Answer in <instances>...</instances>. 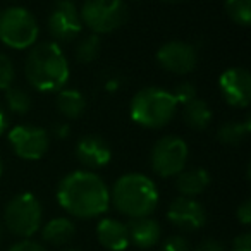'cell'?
I'll list each match as a JSON object with an SVG mask.
<instances>
[{
  "label": "cell",
  "mask_w": 251,
  "mask_h": 251,
  "mask_svg": "<svg viewBox=\"0 0 251 251\" xmlns=\"http://www.w3.org/2000/svg\"><path fill=\"white\" fill-rule=\"evenodd\" d=\"M57 201L69 215L95 219L110 206V189L95 172L74 171L59 182Z\"/></svg>",
  "instance_id": "6da1fadb"
},
{
  "label": "cell",
  "mask_w": 251,
  "mask_h": 251,
  "mask_svg": "<svg viewBox=\"0 0 251 251\" xmlns=\"http://www.w3.org/2000/svg\"><path fill=\"white\" fill-rule=\"evenodd\" d=\"M25 74L35 90L59 91L69 79V62L55 42H42L29 50Z\"/></svg>",
  "instance_id": "7a4b0ae2"
},
{
  "label": "cell",
  "mask_w": 251,
  "mask_h": 251,
  "mask_svg": "<svg viewBox=\"0 0 251 251\" xmlns=\"http://www.w3.org/2000/svg\"><path fill=\"white\" fill-rule=\"evenodd\" d=\"M110 203L119 213L129 219L150 217L158 205V189L148 176L131 172L115 181Z\"/></svg>",
  "instance_id": "3957f363"
},
{
  "label": "cell",
  "mask_w": 251,
  "mask_h": 251,
  "mask_svg": "<svg viewBox=\"0 0 251 251\" xmlns=\"http://www.w3.org/2000/svg\"><path fill=\"white\" fill-rule=\"evenodd\" d=\"M177 112L174 95L162 88H145L131 100L129 115L138 126L147 129H160L172 121Z\"/></svg>",
  "instance_id": "277c9868"
},
{
  "label": "cell",
  "mask_w": 251,
  "mask_h": 251,
  "mask_svg": "<svg viewBox=\"0 0 251 251\" xmlns=\"http://www.w3.org/2000/svg\"><path fill=\"white\" fill-rule=\"evenodd\" d=\"M42 203L31 193L16 195L4 210L5 227L14 236L23 237V239H29L31 236H35L42 227Z\"/></svg>",
  "instance_id": "5b68a950"
},
{
  "label": "cell",
  "mask_w": 251,
  "mask_h": 251,
  "mask_svg": "<svg viewBox=\"0 0 251 251\" xmlns=\"http://www.w3.org/2000/svg\"><path fill=\"white\" fill-rule=\"evenodd\" d=\"M38 35V23L28 9L9 7L0 12V42L9 49H29L35 45Z\"/></svg>",
  "instance_id": "8992f818"
},
{
  "label": "cell",
  "mask_w": 251,
  "mask_h": 251,
  "mask_svg": "<svg viewBox=\"0 0 251 251\" xmlns=\"http://www.w3.org/2000/svg\"><path fill=\"white\" fill-rule=\"evenodd\" d=\"M79 18L95 35H108L115 31L129 18L124 0H86L79 11Z\"/></svg>",
  "instance_id": "52a82bcc"
},
{
  "label": "cell",
  "mask_w": 251,
  "mask_h": 251,
  "mask_svg": "<svg viewBox=\"0 0 251 251\" xmlns=\"http://www.w3.org/2000/svg\"><path fill=\"white\" fill-rule=\"evenodd\" d=\"M188 145L179 136H164L153 145L150 155L151 169L160 177H176L181 174L188 162Z\"/></svg>",
  "instance_id": "ba28073f"
},
{
  "label": "cell",
  "mask_w": 251,
  "mask_h": 251,
  "mask_svg": "<svg viewBox=\"0 0 251 251\" xmlns=\"http://www.w3.org/2000/svg\"><path fill=\"white\" fill-rule=\"evenodd\" d=\"M49 33L55 43H71L81 35L83 23L73 0H55L49 14Z\"/></svg>",
  "instance_id": "9c48e42d"
},
{
  "label": "cell",
  "mask_w": 251,
  "mask_h": 251,
  "mask_svg": "<svg viewBox=\"0 0 251 251\" xmlns=\"http://www.w3.org/2000/svg\"><path fill=\"white\" fill-rule=\"evenodd\" d=\"M9 145L23 160H40L49 150L50 138L38 126H16L9 133Z\"/></svg>",
  "instance_id": "30bf717a"
},
{
  "label": "cell",
  "mask_w": 251,
  "mask_h": 251,
  "mask_svg": "<svg viewBox=\"0 0 251 251\" xmlns=\"http://www.w3.org/2000/svg\"><path fill=\"white\" fill-rule=\"evenodd\" d=\"M157 60L164 71L182 76V74H189L195 69L196 62H198V55L189 43L181 42V40H172L158 49Z\"/></svg>",
  "instance_id": "8fae6325"
},
{
  "label": "cell",
  "mask_w": 251,
  "mask_h": 251,
  "mask_svg": "<svg viewBox=\"0 0 251 251\" xmlns=\"http://www.w3.org/2000/svg\"><path fill=\"white\" fill-rule=\"evenodd\" d=\"M219 88L222 98L232 107H248L251 100V76L244 67H230L220 74Z\"/></svg>",
  "instance_id": "7c38bea8"
},
{
  "label": "cell",
  "mask_w": 251,
  "mask_h": 251,
  "mask_svg": "<svg viewBox=\"0 0 251 251\" xmlns=\"http://www.w3.org/2000/svg\"><path fill=\"white\" fill-rule=\"evenodd\" d=\"M167 219L172 226H176L181 230H198L205 226L206 212L200 201L188 196H179L172 200L167 210Z\"/></svg>",
  "instance_id": "4fadbf2b"
},
{
  "label": "cell",
  "mask_w": 251,
  "mask_h": 251,
  "mask_svg": "<svg viewBox=\"0 0 251 251\" xmlns=\"http://www.w3.org/2000/svg\"><path fill=\"white\" fill-rule=\"evenodd\" d=\"M76 157L88 169H100L110 162L112 151L103 138L97 136V134H88L77 141Z\"/></svg>",
  "instance_id": "5bb4252c"
},
{
  "label": "cell",
  "mask_w": 251,
  "mask_h": 251,
  "mask_svg": "<svg viewBox=\"0 0 251 251\" xmlns=\"http://www.w3.org/2000/svg\"><path fill=\"white\" fill-rule=\"evenodd\" d=\"M97 239L108 251H124L129 246L127 226L117 219H101L97 226Z\"/></svg>",
  "instance_id": "9a60e30c"
},
{
  "label": "cell",
  "mask_w": 251,
  "mask_h": 251,
  "mask_svg": "<svg viewBox=\"0 0 251 251\" xmlns=\"http://www.w3.org/2000/svg\"><path fill=\"white\" fill-rule=\"evenodd\" d=\"M126 226H127V234H129V243H133L141 250H150L160 241V224L151 217L131 219L129 224H126Z\"/></svg>",
  "instance_id": "2e32d148"
},
{
  "label": "cell",
  "mask_w": 251,
  "mask_h": 251,
  "mask_svg": "<svg viewBox=\"0 0 251 251\" xmlns=\"http://www.w3.org/2000/svg\"><path fill=\"white\" fill-rule=\"evenodd\" d=\"M42 232V239L53 246H64L67 244L76 234V226L71 219L67 217H55V219L49 220L45 226L40 227Z\"/></svg>",
  "instance_id": "e0dca14e"
},
{
  "label": "cell",
  "mask_w": 251,
  "mask_h": 251,
  "mask_svg": "<svg viewBox=\"0 0 251 251\" xmlns=\"http://www.w3.org/2000/svg\"><path fill=\"white\" fill-rule=\"evenodd\" d=\"M210 186V174L205 169H191L182 171L176 176V188L181 193V196H198Z\"/></svg>",
  "instance_id": "ac0fdd59"
},
{
  "label": "cell",
  "mask_w": 251,
  "mask_h": 251,
  "mask_svg": "<svg viewBox=\"0 0 251 251\" xmlns=\"http://www.w3.org/2000/svg\"><path fill=\"white\" fill-rule=\"evenodd\" d=\"M57 108L67 119H77L86 110V98L77 90L57 91Z\"/></svg>",
  "instance_id": "d6986e66"
},
{
  "label": "cell",
  "mask_w": 251,
  "mask_h": 251,
  "mask_svg": "<svg viewBox=\"0 0 251 251\" xmlns=\"http://www.w3.org/2000/svg\"><path fill=\"white\" fill-rule=\"evenodd\" d=\"M210 121H212V110L203 100L195 98L184 105V122L188 124V127L195 131H203L208 127Z\"/></svg>",
  "instance_id": "ffe728a7"
},
{
  "label": "cell",
  "mask_w": 251,
  "mask_h": 251,
  "mask_svg": "<svg viewBox=\"0 0 251 251\" xmlns=\"http://www.w3.org/2000/svg\"><path fill=\"white\" fill-rule=\"evenodd\" d=\"M251 131V121H229L222 124L217 131V140L222 145H239L248 138Z\"/></svg>",
  "instance_id": "44dd1931"
},
{
  "label": "cell",
  "mask_w": 251,
  "mask_h": 251,
  "mask_svg": "<svg viewBox=\"0 0 251 251\" xmlns=\"http://www.w3.org/2000/svg\"><path fill=\"white\" fill-rule=\"evenodd\" d=\"M101 50V42L100 36L91 33V35H86L77 42L76 45V59L79 60L81 64H90L93 60L98 59Z\"/></svg>",
  "instance_id": "7402d4cb"
},
{
  "label": "cell",
  "mask_w": 251,
  "mask_h": 251,
  "mask_svg": "<svg viewBox=\"0 0 251 251\" xmlns=\"http://www.w3.org/2000/svg\"><path fill=\"white\" fill-rule=\"evenodd\" d=\"M5 101H7V108L18 115H25L29 112L33 105V100L29 93L23 88L11 86L5 90Z\"/></svg>",
  "instance_id": "603a6c76"
},
{
  "label": "cell",
  "mask_w": 251,
  "mask_h": 251,
  "mask_svg": "<svg viewBox=\"0 0 251 251\" xmlns=\"http://www.w3.org/2000/svg\"><path fill=\"white\" fill-rule=\"evenodd\" d=\"M226 12L234 23L246 28L251 21V0H226Z\"/></svg>",
  "instance_id": "cb8c5ba5"
},
{
  "label": "cell",
  "mask_w": 251,
  "mask_h": 251,
  "mask_svg": "<svg viewBox=\"0 0 251 251\" xmlns=\"http://www.w3.org/2000/svg\"><path fill=\"white\" fill-rule=\"evenodd\" d=\"M14 64L5 53H0V90H7L14 83Z\"/></svg>",
  "instance_id": "d4e9b609"
},
{
  "label": "cell",
  "mask_w": 251,
  "mask_h": 251,
  "mask_svg": "<svg viewBox=\"0 0 251 251\" xmlns=\"http://www.w3.org/2000/svg\"><path fill=\"white\" fill-rule=\"evenodd\" d=\"M172 95H174L177 105L179 103L186 105L196 98V88L193 86L191 83H181V84H177V88H176V91Z\"/></svg>",
  "instance_id": "484cf974"
},
{
  "label": "cell",
  "mask_w": 251,
  "mask_h": 251,
  "mask_svg": "<svg viewBox=\"0 0 251 251\" xmlns=\"http://www.w3.org/2000/svg\"><path fill=\"white\" fill-rule=\"evenodd\" d=\"M160 251H191V248L182 236H172L165 239Z\"/></svg>",
  "instance_id": "4316f807"
},
{
  "label": "cell",
  "mask_w": 251,
  "mask_h": 251,
  "mask_svg": "<svg viewBox=\"0 0 251 251\" xmlns=\"http://www.w3.org/2000/svg\"><path fill=\"white\" fill-rule=\"evenodd\" d=\"M9 251H47V248L42 243H36L33 239H21L12 244Z\"/></svg>",
  "instance_id": "83f0119b"
},
{
  "label": "cell",
  "mask_w": 251,
  "mask_h": 251,
  "mask_svg": "<svg viewBox=\"0 0 251 251\" xmlns=\"http://www.w3.org/2000/svg\"><path fill=\"white\" fill-rule=\"evenodd\" d=\"M236 217L243 226H250L251 224V200H244V201L237 206Z\"/></svg>",
  "instance_id": "f1b7e54d"
},
{
  "label": "cell",
  "mask_w": 251,
  "mask_h": 251,
  "mask_svg": "<svg viewBox=\"0 0 251 251\" xmlns=\"http://www.w3.org/2000/svg\"><path fill=\"white\" fill-rule=\"evenodd\" d=\"M230 251H251V234L243 232L232 241Z\"/></svg>",
  "instance_id": "f546056e"
},
{
  "label": "cell",
  "mask_w": 251,
  "mask_h": 251,
  "mask_svg": "<svg viewBox=\"0 0 251 251\" xmlns=\"http://www.w3.org/2000/svg\"><path fill=\"white\" fill-rule=\"evenodd\" d=\"M195 251H227L220 241L217 239H205L195 248Z\"/></svg>",
  "instance_id": "4dcf8cb0"
},
{
  "label": "cell",
  "mask_w": 251,
  "mask_h": 251,
  "mask_svg": "<svg viewBox=\"0 0 251 251\" xmlns=\"http://www.w3.org/2000/svg\"><path fill=\"white\" fill-rule=\"evenodd\" d=\"M7 126H9V115H7V112H5V108L0 105V136L5 133Z\"/></svg>",
  "instance_id": "1f68e13d"
},
{
  "label": "cell",
  "mask_w": 251,
  "mask_h": 251,
  "mask_svg": "<svg viewBox=\"0 0 251 251\" xmlns=\"http://www.w3.org/2000/svg\"><path fill=\"white\" fill-rule=\"evenodd\" d=\"M55 133L59 138H67V134H69V126H59L55 129Z\"/></svg>",
  "instance_id": "d6a6232c"
},
{
  "label": "cell",
  "mask_w": 251,
  "mask_h": 251,
  "mask_svg": "<svg viewBox=\"0 0 251 251\" xmlns=\"http://www.w3.org/2000/svg\"><path fill=\"white\" fill-rule=\"evenodd\" d=\"M2 237H4V227L0 224V243H2Z\"/></svg>",
  "instance_id": "836d02e7"
},
{
  "label": "cell",
  "mask_w": 251,
  "mask_h": 251,
  "mask_svg": "<svg viewBox=\"0 0 251 251\" xmlns=\"http://www.w3.org/2000/svg\"><path fill=\"white\" fill-rule=\"evenodd\" d=\"M2 172H4V164H2V160H0V176H2Z\"/></svg>",
  "instance_id": "e575fe53"
},
{
  "label": "cell",
  "mask_w": 251,
  "mask_h": 251,
  "mask_svg": "<svg viewBox=\"0 0 251 251\" xmlns=\"http://www.w3.org/2000/svg\"><path fill=\"white\" fill-rule=\"evenodd\" d=\"M64 251H81V250H64Z\"/></svg>",
  "instance_id": "d590c367"
},
{
  "label": "cell",
  "mask_w": 251,
  "mask_h": 251,
  "mask_svg": "<svg viewBox=\"0 0 251 251\" xmlns=\"http://www.w3.org/2000/svg\"><path fill=\"white\" fill-rule=\"evenodd\" d=\"M167 2H179V0H167Z\"/></svg>",
  "instance_id": "8d00e7d4"
}]
</instances>
